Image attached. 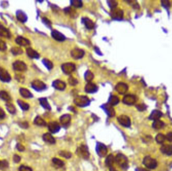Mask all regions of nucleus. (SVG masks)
Returning a JSON list of instances; mask_svg holds the SVG:
<instances>
[{
	"instance_id": "nucleus-49",
	"label": "nucleus",
	"mask_w": 172,
	"mask_h": 171,
	"mask_svg": "<svg viewBox=\"0 0 172 171\" xmlns=\"http://www.w3.org/2000/svg\"><path fill=\"white\" fill-rule=\"evenodd\" d=\"M19 171H32V170L31 168L29 167L28 166L22 165L19 168Z\"/></svg>"
},
{
	"instance_id": "nucleus-32",
	"label": "nucleus",
	"mask_w": 172,
	"mask_h": 171,
	"mask_svg": "<svg viewBox=\"0 0 172 171\" xmlns=\"http://www.w3.org/2000/svg\"><path fill=\"white\" fill-rule=\"evenodd\" d=\"M165 124L164 122L161 121L160 120H157L155 121L153 123L152 125V127L156 129H162L163 127H164Z\"/></svg>"
},
{
	"instance_id": "nucleus-4",
	"label": "nucleus",
	"mask_w": 172,
	"mask_h": 171,
	"mask_svg": "<svg viewBox=\"0 0 172 171\" xmlns=\"http://www.w3.org/2000/svg\"><path fill=\"white\" fill-rule=\"evenodd\" d=\"M110 16L114 20H121L123 18V12L119 8H113L111 10Z\"/></svg>"
},
{
	"instance_id": "nucleus-35",
	"label": "nucleus",
	"mask_w": 172,
	"mask_h": 171,
	"mask_svg": "<svg viewBox=\"0 0 172 171\" xmlns=\"http://www.w3.org/2000/svg\"><path fill=\"white\" fill-rule=\"evenodd\" d=\"M166 139V135H164L163 133H158L156 137V141L158 143H163Z\"/></svg>"
},
{
	"instance_id": "nucleus-57",
	"label": "nucleus",
	"mask_w": 172,
	"mask_h": 171,
	"mask_svg": "<svg viewBox=\"0 0 172 171\" xmlns=\"http://www.w3.org/2000/svg\"><path fill=\"white\" fill-rule=\"evenodd\" d=\"M136 171H149L146 169L144 168H139L136 169Z\"/></svg>"
},
{
	"instance_id": "nucleus-17",
	"label": "nucleus",
	"mask_w": 172,
	"mask_h": 171,
	"mask_svg": "<svg viewBox=\"0 0 172 171\" xmlns=\"http://www.w3.org/2000/svg\"><path fill=\"white\" fill-rule=\"evenodd\" d=\"M98 90V87L95 84L91 82H88L85 86V91L89 94H93L97 92Z\"/></svg>"
},
{
	"instance_id": "nucleus-8",
	"label": "nucleus",
	"mask_w": 172,
	"mask_h": 171,
	"mask_svg": "<svg viewBox=\"0 0 172 171\" xmlns=\"http://www.w3.org/2000/svg\"><path fill=\"white\" fill-rule=\"evenodd\" d=\"M117 121L118 123L124 127H128L131 125L130 118L127 115H120L117 117Z\"/></svg>"
},
{
	"instance_id": "nucleus-23",
	"label": "nucleus",
	"mask_w": 172,
	"mask_h": 171,
	"mask_svg": "<svg viewBox=\"0 0 172 171\" xmlns=\"http://www.w3.org/2000/svg\"><path fill=\"white\" fill-rule=\"evenodd\" d=\"M16 43L21 46H25L30 44V41L22 36H19L15 40Z\"/></svg>"
},
{
	"instance_id": "nucleus-53",
	"label": "nucleus",
	"mask_w": 172,
	"mask_h": 171,
	"mask_svg": "<svg viewBox=\"0 0 172 171\" xmlns=\"http://www.w3.org/2000/svg\"><path fill=\"white\" fill-rule=\"evenodd\" d=\"M166 139L168 141L172 142V132H169L166 135Z\"/></svg>"
},
{
	"instance_id": "nucleus-5",
	"label": "nucleus",
	"mask_w": 172,
	"mask_h": 171,
	"mask_svg": "<svg viewBox=\"0 0 172 171\" xmlns=\"http://www.w3.org/2000/svg\"><path fill=\"white\" fill-rule=\"evenodd\" d=\"M78 155L84 159H88L90 157V153L88 147L85 145H81L77 149Z\"/></svg>"
},
{
	"instance_id": "nucleus-30",
	"label": "nucleus",
	"mask_w": 172,
	"mask_h": 171,
	"mask_svg": "<svg viewBox=\"0 0 172 171\" xmlns=\"http://www.w3.org/2000/svg\"><path fill=\"white\" fill-rule=\"evenodd\" d=\"M17 18L20 21L22 22H26L27 20V17L26 14L22 11H18L16 13Z\"/></svg>"
},
{
	"instance_id": "nucleus-44",
	"label": "nucleus",
	"mask_w": 172,
	"mask_h": 171,
	"mask_svg": "<svg viewBox=\"0 0 172 171\" xmlns=\"http://www.w3.org/2000/svg\"><path fill=\"white\" fill-rule=\"evenodd\" d=\"M11 52L14 55H19L23 53V50L18 47H14L11 49Z\"/></svg>"
},
{
	"instance_id": "nucleus-40",
	"label": "nucleus",
	"mask_w": 172,
	"mask_h": 171,
	"mask_svg": "<svg viewBox=\"0 0 172 171\" xmlns=\"http://www.w3.org/2000/svg\"><path fill=\"white\" fill-rule=\"evenodd\" d=\"M52 162L56 165L58 166V167H62L64 165V162L56 158H54L52 159Z\"/></svg>"
},
{
	"instance_id": "nucleus-13",
	"label": "nucleus",
	"mask_w": 172,
	"mask_h": 171,
	"mask_svg": "<svg viewBox=\"0 0 172 171\" xmlns=\"http://www.w3.org/2000/svg\"><path fill=\"white\" fill-rule=\"evenodd\" d=\"M13 66L14 69L19 71H24L27 69V66L25 63L19 60L15 62Z\"/></svg>"
},
{
	"instance_id": "nucleus-24",
	"label": "nucleus",
	"mask_w": 172,
	"mask_h": 171,
	"mask_svg": "<svg viewBox=\"0 0 172 171\" xmlns=\"http://www.w3.org/2000/svg\"><path fill=\"white\" fill-rule=\"evenodd\" d=\"M82 22L84 23L86 28L89 30L93 29L94 28V22L88 18H84L82 19Z\"/></svg>"
},
{
	"instance_id": "nucleus-2",
	"label": "nucleus",
	"mask_w": 172,
	"mask_h": 171,
	"mask_svg": "<svg viewBox=\"0 0 172 171\" xmlns=\"http://www.w3.org/2000/svg\"><path fill=\"white\" fill-rule=\"evenodd\" d=\"M74 103L80 107H85L89 105L90 100L89 98L84 96H78L74 98Z\"/></svg>"
},
{
	"instance_id": "nucleus-21",
	"label": "nucleus",
	"mask_w": 172,
	"mask_h": 171,
	"mask_svg": "<svg viewBox=\"0 0 172 171\" xmlns=\"http://www.w3.org/2000/svg\"><path fill=\"white\" fill-rule=\"evenodd\" d=\"M52 86L56 89L60 90H63L66 87V84L64 82L60 81V80H56L53 82Z\"/></svg>"
},
{
	"instance_id": "nucleus-42",
	"label": "nucleus",
	"mask_w": 172,
	"mask_h": 171,
	"mask_svg": "<svg viewBox=\"0 0 172 171\" xmlns=\"http://www.w3.org/2000/svg\"><path fill=\"white\" fill-rule=\"evenodd\" d=\"M58 153L60 157L65 158L66 159H70L72 157V153L69 151H60Z\"/></svg>"
},
{
	"instance_id": "nucleus-19",
	"label": "nucleus",
	"mask_w": 172,
	"mask_h": 171,
	"mask_svg": "<svg viewBox=\"0 0 172 171\" xmlns=\"http://www.w3.org/2000/svg\"><path fill=\"white\" fill-rule=\"evenodd\" d=\"M161 152L167 156L172 155V145H164L160 148Z\"/></svg>"
},
{
	"instance_id": "nucleus-12",
	"label": "nucleus",
	"mask_w": 172,
	"mask_h": 171,
	"mask_svg": "<svg viewBox=\"0 0 172 171\" xmlns=\"http://www.w3.org/2000/svg\"><path fill=\"white\" fill-rule=\"evenodd\" d=\"M0 79L2 81L6 82L10 81L11 79V77L8 71L2 68H0Z\"/></svg>"
},
{
	"instance_id": "nucleus-14",
	"label": "nucleus",
	"mask_w": 172,
	"mask_h": 171,
	"mask_svg": "<svg viewBox=\"0 0 172 171\" xmlns=\"http://www.w3.org/2000/svg\"><path fill=\"white\" fill-rule=\"evenodd\" d=\"M48 128L49 131L54 133H58L60 130V125L56 121H52L48 123Z\"/></svg>"
},
{
	"instance_id": "nucleus-29",
	"label": "nucleus",
	"mask_w": 172,
	"mask_h": 171,
	"mask_svg": "<svg viewBox=\"0 0 172 171\" xmlns=\"http://www.w3.org/2000/svg\"><path fill=\"white\" fill-rule=\"evenodd\" d=\"M162 114L161 113V112L158 110H154L150 114L149 118L151 120H153L155 121L159 120L160 118L162 116Z\"/></svg>"
},
{
	"instance_id": "nucleus-7",
	"label": "nucleus",
	"mask_w": 172,
	"mask_h": 171,
	"mask_svg": "<svg viewBox=\"0 0 172 171\" xmlns=\"http://www.w3.org/2000/svg\"><path fill=\"white\" fill-rule=\"evenodd\" d=\"M62 69L64 73L68 75L74 71L76 69V66L72 63H66L62 65Z\"/></svg>"
},
{
	"instance_id": "nucleus-34",
	"label": "nucleus",
	"mask_w": 172,
	"mask_h": 171,
	"mask_svg": "<svg viewBox=\"0 0 172 171\" xmlns=\"http://www.w3.org/2000/svg\"><path fill=\"white\" fill-rule=\"evenodd\" d=\"M34 123L38 126H45L46 125L45 121L39 116H37V117H35L34 119Z\"/></svg>"
},
{
	"instance_id": "nucleus-1",
	"label": "nucleus",
	"mask_w": 172,
	"mask_h": 171,
	"mask_svg": "<svg viewBox=\"0 0 172 171\" xmlns=\"http://www.w3.org/2000/svg\"><path fill=\"white\" fill-rule=\"evenodd\" d=\"M115 162L118 165L123 169H126L128 167V160L125 156L122 153L117 154L115 157Z\"/></svg>"
},
{
	"instance_id": "nucleus-36",
	"label": "nucleus",
	"mask_w": 172,
	"mask_h": 171,
	"mask_svg": "<svg viewBox=\"0 0 172 171\" xmlns=\"http://www.w3.org/2000/svg\"><path fill=\"white\" fill-rule=\"evenodd\" d=\"M93 78H94L93 74L92 73V72L89 70L87 71L85 74V79L86 80V81L88 82H90Z\"/></svg>"
},
{
	"instance_id": "nucleus-58",
	"label": "nucleus",
	"mask_w": 172,
	"mask_h": 171,
	"mask_svg": "<svg viewBox=\"0 0 172 171\" xmlns=\"http://www.w3.org/2000/svg\"><path fill=\"white\" fill-rule=\"evenodd\" d=\"M109 171H117L116 170V169L115 168H114L113 167H111L110 168V170H109Z\"/></svg>"
},
{
	"instance_id": "nucleus-33",
	"label": "nucleus",
	"mask_w": 172,
	"mask_h": 171,
	"mask_svg": "<svg viewBox=\"0 0 172 171\" xmlns=\"http://www.w3.org/2000/svg\"><path fill=\"white\" fill-rule=\"evenodd\" d=\"M119 99L116 96H110L108 102V104H110L111 106H115L119 103Z\"/></svg>"
},
{
	"instance_id": "nucleus-52",
	"label": "nucleus",
	"mask_w": 172,
	"mask_h": 171,
	"mask_svg": "<svg viewBox=\"0 0 172 171\" xmlns=\"http://www.w3.org/2000/svg\"><path fill=\"white\" fill-rule=\"evenodd\" d=\"M16 147H17V149H18L19 151H23L25 150V147H24V146L22 145L21 144H20V143H18L16 145Z\"/></svg>"
},
{
	"instance_id": "nucleus-54",
	"label": "nucleus",
	"mask_w": 172,
	"mask_h": 171,
	"mask_svg": "<svg viewBox=\"0 0 172 171\" xmlns=\"http://www.w3.org/2000/svg\"><path fill=\"white\" fill-rule=\"evenodd\" d=\"M13 160L15 163H18L21 160V158L20 156L17 155H15L14 156V157H13Z\"/></svg>"
},
{
	"instance_id": "nucleus-15",
	"label": "nucleus",
	"mask_w": 172,
	"mask_h": 171,
	"mask_svg": "<svg viewBox=\"0 0 172 171\" xmlns=\"http://www.w3.org/2000/svg\"><path fill=\"white\" fill-rule=\"evenodd\" d=\"M115 90L120 94H123L128 90V86L124 83L119 82L115 86Z\"/></svg>"
},
{
	"instance_id": "nucleus-22",
	"label": "nucleus",
	"mask_w": 172,
	"mask_h": 171,
	"mask_svg": "<svg viewBox=\"0 0 172 171\" xmlns=\"http://www.w3.org/2000/svg\"><path fill=\"white\" fill-rule=\"evenodd\" d=\"M42 138L43 141L46 143H48L50 144H54L56 143V139L50 133H44L42 136Z\"/></svg>"
},
{
	"instance_id": "nucleus-48",
	"label": "nucleus",
	"mask_w": 172,
	"mask_h": 171,
	"mask_svg": "<svg viewBox=\"0 0 172 171\" xmlns=\"http://www.w3.org/2000/svg\"><path fill=\"white\" fill-rule=\"evenodd\" d=\"M108 5L109 6L111 9H113V8H116V7L117 6V2L115 1H107Z\"/></svg>"
},
{
	"instance_id": "nucleus-43",
	"label": "nucleus",
	"mask_w": 172,
	"mask_h": 171,
	"mask_svg": "<svg viewBox=\"0 0 172 171\" xmlns=\"http://www.w3.org/2000/svg\"><path fill=\"white\" fill-rule=\"evenodd\" d=\"M71 5L76 8H80L83 6V3L79 0H72L70 1Z\"/></svg>"
},
{
	"instance_id": "nucleus-41",
	"label": "nucleus",
	"mask_w": 172,
	"mask_h": 171,
	"mask_svg": "<svg viewBox=\"0 0 172 171\" xmlns=\"http://www.w3.org/2000/svg\"><path fill=\"white\" fill-rule=\"evenodd\" d=\"M42 63L48 69H51L53 67V63L50 61L49 60L47 59H43L42 60Z\"/></svg>"
},
{
	"instance_id": "nucleus-11",
	"label": "nucleus",
	"mask_w": 172,
	"mask_h": 171,
	"mask_svg": "<svg viewBox=\"0 0 172 171\" xmlns=\"http://www.w3.org/2000/svg\"><path fill=\"white\" fill-rule=\"evenodd\" d=\"M103 109L106 112V114L110 117H113L115 115V111L113 108V106L110 104H106L102 106Z\"/></svg>"
},
{
	"instance_id": "nucleus-39",
	"label": "nucleus",
	"mask_w": 172,
	"mask_h": 171,
	"mask_svg": "<svg viewBox=\"0 0 172 171\" xmlns=\"http://www.w3.org/2000/svg\"><path fill=\"white\" fill-rule=\"evenodd\" d=\"M0 98L5 101H9L11 99L10 96L7 92L5 91L0 92Z\"/></svg>"
},
{
	"instance_id": "nucleus-9",
	"label": "nucleus",
	"mask_w": 172,
	"mask_h": 171,
	"mask_svg": "<svg viewBox=\"0 0 172 171\" xmlns=\"http://www.w3.org/2000/svg\"><path fill=\"white\" fill-rule=\"evenodd\" d=\"M71 56L75 59H81L84 56L85 52L84 50L79 48H75L71 51Z\"/></svg>"
},
{
	"instance_id": "nucleus-16",
	"label": "nucleus",
	"mask_w": 172,
	"mask_h": 171,
	"mask_svg": "<svg viewBox=\"0 0 172 171\" xmlns=\"http://www.w3.org/2000/svg\"><path fill=\"white\" fill-rule=\"evenodd\" d=\"M136 102V98L134 96L128 94L124 96L123 99V102L127 105H132Z\"/></svg>"
},
{
	"instance_id": "nucleus-10",
	"label": "nucleus",
	"mask_w": 172,
	"mask_h": 171,
	"mask_svg": "<svg viewBox=\"0 0 172 171\" xmlns=\"http://www.w3.org/2000/svg\"><path fill=\"white\" fill-rule=\"evenodd\" d=\"M32 88L37 91H42L46 88V85L40 80H34L32 83Z\"/></svg>"
},
{
	"instance_id": "nucleus-25",
	"label": "nucleus",
	"mask_w": 172,
	"mask_h": 171,
	"mask_svg": "<svg viewBox=\"0 0 172 171\" xmlns=\"http://www.w3.org/2000/svg\"><path fill=\"white\" fill-rule=\"evenodd\" d=\"M27 54L29 57L31 58H39V54H38L36 51L33 50L31 48H28L26 50Z\"/></svg>"
},
{
	"instance_id": "nucleus-50",
	"label": "nucleus",
	"mask_w": 172,
	"mask_h": 171,
	"mask_svg": "<svg viewBox=\"0 0 172 171\" xmlns=\"http://www.w3.org/2000/svg\"><path fill=\"white\" fill-rule=\"evenodd\" d=\"M7 48L6 43L0 39V51H4Z\"/></svg>"
},
{
	"instance_id": "nucleus-18",
	"label": "nucleus",
	"mask_w": 172,
	"mask_h": 171,
	"mask_svg": "<svg viewBox=\"0 0 172 171\" xmlns=\"http://www.w3.org/2000/svg\"><path fill=\"white\" fill-rule=\"evenodd\" d=\"M51 36H52V38L58 41H63L66 39L65 36L62 33H61L60 32L57 30H54L52 31V33H51Z\"/></svg>"
},
{
	"instance_id": "nucleus-27",
	"label": "nucleus",
	"mask_w": 172,
	"mask_h": 171,
	"mask_svg": "<svg viewBox=\"0 0 172 171\" xmlns=\"http://www.w3.org/2000/svg\"><path fill=\"white\" fill-rule=\"evenodd\" d=\"M115 162V157L112 154H110L107 157L105 160V164L107 167H111Z\"/></svg>"
},
{
	"instance_id": "nucleus-46",
	"label": "nucleus",
	"mask_w": 172,
	"mask_h": 171,
	"mask_svg": "<svg viewBox=\"0 0 172 171\" xmlns=\"http://www.w3.org/2000/svg\"><path fill=\"white\" fill-rule=\"evenodd\" d=\"M65 10V12H66V13L70 14L71 16H75V11L74 9H72V8L71 7H68V8H66L64 9Z\"/></svg>"
},
{
	"instance_id": "nucleus-26",
	"label": "nucleus",
	"mask_w": 172,
	"mask_h": 171,
	"mask_svg": "<svg viewBox=\"0 0 172 171\" xmlns=\"http://www.w3.org/2000/svg\"><path fill=\"white\" fill-rule=\"evenodd\" d=\"M20 93L21 95L24 98H29L33 97L32 94L29 90H27L24 88H21L20 89Z\"/></svg>"
},
{
	"instance_id": "nucleus-3",
	"label": "nucleus",
	"mask_w": 172,
	"mask_h": 171,
	"mask_svg": "<svg viewBox=\"0 0 172 171\" xmlns=\"http://www.w3.org/2000/svg\"><path fill=\"white\" fill-rule=\"evenodd\" d=\"M143 164L147 168L150 169H154L157 167V162L150 156H146L143 160Z\"/></svg>"
},
{
	"instance_id": "nucleus-47",
	"label": "nucleus",
	"mask_w": 172,
	"mask_h": 171,
	"mask_svg": "<svg viewBox=\"0 0 172 171\" xmlns=\"http://www.w3.org/2000/svg\"><path fill=\"white\" fill-rule=\"evenodd\" d=\"M68 83L70 84L71 86H74L78 84V81L75 78L70 76L68 78Z\"/></svg>"
},
{
	"instance_id": "nucleus-38",
	"label": "nucleus",
	"mask_w": 172,
	"mask_h": 171,
	"mask_svg": "<svg viewBox=\"0 0 172 171\" xmlns=\"http://www.w3.org/2000/svg\"><path fill=\"white\" fill-rule=\"evenodd\" d=\"M18 104L20 108L23 110H27L29 108V106L28 104L23 102L22 100H18Z\"/></svg>"
},
{
	"instance_id": "nucleus-51",
	"label": "nucleus",
	"mask_w": 172,
	"mask_h": 171,
	"mask_svg": "<svg viewBox=\"0 0 172 171\" xmlns=\"http://www.w3.org/2000/svg\"><path fill=\"white\" fill-rule=\"evenodd\" d=\"M42 21H43V22L44 24L46 25V26H48V27H50V28L51 27V22H50V21H49V20H48L47 18H43Z\"/></svg>"
},
{
	"instance_id": "nucleus-56",
	"label": "nucleus",
	"mask_w": 172,
	"mask_h": 171,
	"mask_svg": "<svg viewBox=\"0 0 172 171\" xmlns=\"http://www.w3.org/2000/svg\"><path fill=\"white\" fill-rule=\"evenodd\" d=\"M20 127H22V128L26 129L28 127V123L27 122H23V123H20Z\"/></svg>"
},
{
	"instance_id": "nucleus-6",
	"label": "nucleus",
	"mask_w": 172,
	"mask_h": 171,
	"mask_svg": "<svg viewBox=\"0 0 172 171\" xmlns=\"http://www.w3.org/2000/svg\"><path fill=\"white\" fill-rule=\"evenodd\" d=\"M96 151L98 155L101 157H104L106 156L108 149L106 147V145L103 143H98L96 146Z\"/></svg>"
},
{
	"instance_id": "nucleus-45",
	"label": "nucleus",
	"mask_w": 172,
	"mask_h": 171,
	"mask_svg": "<svg viewBox=\"0 0 172 171\" xmlns=\"http://www.w3.org/2000/svg\"><path fill=\"white\" fill-rule=\"evenodd\" d=\"M8 166H9V163H8V162L5 160L0 161V169H5L8 167Z\"/></svg>"
},
{
	"instance_id": "nucleus-55",
	"label": "nucleus",
	"mask_w": 172,
	"mask_h": 171,
	"mask_svg": "<svg viewBox=\"0 0 172 171\" xmlns=\"http://www.w3.org/2000/svg\"><path fill=\"white\" fill-rule=\"evenodd\" d=\"M5 113L4 110L2 109V108H0V119H3L5 116Z\"/></svg>"
},
{
	"instance_id": "nucleus-20",
	"label": "nucleus",
	"mask_w": 172,
	"mask_h": 171,
	"mask_svg": "<svg viewBox=\"0 0 172 171\" xmlns=\"http://www.w3.org/2000/svg\"><path fill=\"white\" fill-rule=\"evenodd\" d=\"M71 116L68 114H65L60 118V123L64 127H67L70 123Z\"/></svg>"
},
{
	"instance_id": "nucleus-28",
	"label": "nucleus",
	"mask_w": 172,
	"mask_h": 171,
	"mask_svg": "<svg viewBox=\"0 0 172 171\" xmlns=\"http://www.w3.org/2000/svg\"><path fill=\"white\" fill-rule=\"evenodd\" d=\"M0 36L8 38H10L11 36L9 30L2 25H0Z\"/></svg>"
},
{
	"instance_id": "nucleus-37",
	"label": "nucleus",
	"mask_w": 172,
	"mask_h": 171,
	"mask_svg": "<svg viewBox=\"0 0 172 171\" xmlns=\"http://www.w3.org/2000/svg\"><path fill=\"white\" fill-rule=\"evenodd\" d=\"M6 108L10 114H14L16 112V108L12 104L8 102L6 104Z\"/></svg>"
},
{
	"instance_id": "nucleus-31",
	"label": "nucleus",
	"mask_w": 172,
	"mask_h": 171,
	"mask_svg": "<svg viewBox=\"0 0 172 171\" xmlns=\"http://www.w3.org/2000/svg\"><path fill=\"white\" fill-rule=\"evenodd\" d=\"M39 102H40V104L45 109L48 110H51V107L46 98H41L39 99Z\"/></svg>"
}]
</instances>
